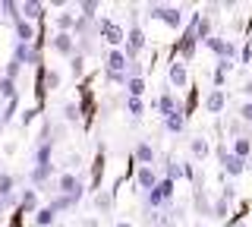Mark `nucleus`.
Here are the masks:
<instances>
[{
  "mask_svg": "<svg viewBox=\"0 0 252 227\" xmlns=\"http://www.w3.org/2000/svg\"><path fill=\"white\" fill-rule=\"evenodd\" d=\"M51 152H54V139H51V130L44 127V132L38 136L35 164H32V174H29V180H32L35 186H44L47 180L54 177V158H51Z\"/></svg>",
  "mask_w": 252,
  "mask_h": 227,
  "instance_id": "nucleus-1",
  "label": "nucleus"
},
{
  "mask_svg": "<svg viewBox=\"0 0 252 227\" xmlns=\"http://www.w3.org/2000/svg\"><path fill=\"white\" fill-rule=\"evenodd\" d=\"M148 19H158V22H164V26H170V29H183V22H186V13L180 10V6L152 3V6H148Z\"/></svg>",
  "mask_w": 252,
  "mask_h": 227,
  "instance_id": "nucleus-2",
  "label": "nucleus"
},
{
  "mask_svg": "<svg viewBox=\"0 0 252 227\" xmlns=\"http://www.w3.org/2000/svg\"><path fill=\"white\" fill-rule=\"evenodd\" d=\"M173 186H177L173 180L161 177V183H158L155 190L145 195V208H148V211H155V208H158V211H161V208H167L170 202H173Z\"/></svg>",
  "mask_w": 252,
  "mask_h": 227,
  "instance_id": "nucleus-3",
  "label": "nucleus"
},
{
  "mask_svg": "<svg viewBox=\"0 0 252 227\" xmlns=\"http://www.w3.org/2000/svg\"><path fill=\"white\" fill-rule=\"evenodd\" d=\"M98 35H101L104 44H110V51L126 44V29L120 26V22H114V19H101L98 22Z\"/></svg>",
  "mask_w": 252,
  "mask_h": 227,
  "instance_id": "nucleus-4",
  "label": "nucleus"
},
{
  "mask_svg": "<svg viewBox=\"0 0 252 227\" xmlns=\"http://www.w3.org/2000/svg\"><path fill=\"white\" fill-rule=\"evenodd\" d=\"M142 48H145V32L139 29V22H132V26L126 29V44H123V54L129 57V64H136Z\"/></svg>",
  "mask_w": 252,
  "mask_h": 227,
  "instance_id": "nucleus-5",
  "label": "nucleus"
},
{
  "mask_svg": "<svg viewBox=\"0 0 252 227\" xmlns=\"http://www.w3.org/2000/svg\"><path fill=\"white\" fill-rule=\"evenodd\" d=\"M57 193L60 195H69V199H82V193H85V183H82V177L79 174H60V180H57Z\"/></svg>",
  "mask_w": 252,
  "mask_h": 227,
  "instance_id": "nucleus-6",
  "label": "nucleus"
},
{
  "mask_svg": "<svg viewBox=\"0 0 252 227\" xmlns=\"http://www.w3.org/2000/svg\"><path fill=\"white\" fill-rule=\"evenodd\" d=\"M51 51H54V54H60V57H66V60H73L76 54H79V41H76V35L54 32V38H51Z\"/></svg>",
  "mask_w": 252,
  "mask_h": 227,
  "instance_id": "nucleus-7",
  "label": "nucleus"
},
{
  "mask_svg": "<svg viewBox=\"0 0 252 227\" xmlns=\"http://www.w3.org/2000/svg\"><path fill=\"white\" fill-rule=\"evenodd\" d=\"M218 158H220V164H224V174H227V177H240L243 170L249 167V161L236 158L230 148H218Z\"/></svg>",
  "mask_w": 252,
  "mask_h": 227,
  "instance_id": "nucleus-8",
  "label": "nucleus"
},
{
  "mask_svg": "<svg viewBox=\"0 0 252 227\" xmlns=\"http://www.w3.org/2000/svg\"><path fill=\"white\" fill-rule=\"evenodd\" d=\"M202 44H205L211 54H215L218 60H233V57H236V44L227 41V38H218V35H215V38H208V41H202Z\"/></svg>",
  "mask_w": 252,
  "mask_h": 227,
  "instance_id": "nucleus-9",
  "label": "nucleus"
},
{
  "mask_svg": "<svg viewBox=\"0 0 252 227\" xmlns=\"http://www.w3.org/2000/svg\"><path fill=\"white\" fill-rule=\"evenodd\" d=\"M158 183H161V174H158L155 167H139V170H136V190H139V193L148 195Z\"/></svg>",
  "mask_w": 252,
  "mask_h": 227,
  "instance_id": "nucleus-10",
  "label": "nucleus"
},
{
  "mask_svg": "<svg viewBox=\"0 0 252 227\" xmlns=\"http://www.w3.org/2000/svg\"><path fill=\"white\" fill-rule=\"evenodd\" d=\"M158 111H161V120H164V117H173V114H186V107L180 104V98L173 95V92H164V95L158 98Z\"/></svg>",
  "mask_w": 252,
  "mask_h": 227,
  "instance_id": "nucleus-11",
  "label": "nucleus"
},
{
  "mask_svg": "<svg viewBox=\"0 0 252 227\" xmlns=\"http://www.w3.org/2000/svg\"><path fill=\"white\" fill-rule=\"evenodd\" d=\"M167 79L173 89H186L189 85V66L183 64V60H173V64L167 66Z\"/></svg>",
  "mask_w": 252,
  "mask_h": 227,
  "instance_id": "nucleus-12",
  "label": "nucleus"
},
{
  "mask_svg": "<svg viewBox=\"0 0 252 227\" xmlns=\"http://www.w3.org/2000/svg\"><path fill=\"white\" fill-rule=\"evenodd\" d=\"M199 44H202V41H199V38H195L192 32H183V38L177 41V54H180V60H183V64H186V60H192Z\"/></svg>",
  "mask_w": 252,
  "mask_h": 227,
  "instance_id": "nucleus-13",
  "label": "nucleus"
},
{
  "mask_svg": "<svg viewBox=\"0 0 252 227\" xmlns=\"http://www.w3.org/2000/svg\"><path fill=\"white\" fill-rule=\"evenodd\" d=\"M230 202H233V186H224V190H220V195L215 199V205H211V215H215V218H227Z\"/></svg>",
  "mask_w": 252,
  "mask_h": 227,
  "instance_id": "nucleus-14",
  "label": "nucleus"
},
{
  "mask_svg": "<svg viewBox=\"0 0 252 227\" xmlns=\"http://www.w3.org/2000/svg\"><path fill=\"white\" fill-rule=\"evenodd\" d=\"M0 199L6 205H19L16 202V177L13 174H0Z\"/></svg>",
  "mask_w": 252,
  "mask_h": 227,
  "instance_id": "nucleus-15",
  "label": "nucleus"
},
{
  "mask_svg": "<svg viewBox=\"0 0 252 227\" xmlns=\"http://www.w3.org/2000/svg\"><path fill=\"white\" fill-rule=\"evenodd\" d=\"M76 26H79V19L73 16V13H54V29H57V32H63V35H73L76 32Z\"/></svg>",
  "mask_w": 252,
  "mask_h": 227,
  "instance_id": "nucleus-16",
  "label": "nucleus"
},
{
  "mask_svg": "<svg viewBox=\"0 0 252 227\" xmlns=\"http://www.w3.org/2000/svg\"><path fill=\"white\" fill-rule=\"evenodd\" d=\"M227 107V95H224V89H211L208 92V98H205V111L208 114H220Z\"/></svg>",
  "mask_w": 252,
  "mask_h": 227,
  "instance_id": "nucleus-17",
  "label": "nucleus"
},
{
  "mask_svg": "<svg viewBox=\"0 0 252 227\" xmlns=\"http://www.w3.org/2000/svg\"><path fill=\"white\" fill-rule=\"evenodd\" d=\"M38 76H41V85H38V89H41V92H54V89H60V73H57V69H51V66H41V69H38Z\"/></svg>",
  "mask_w": 252,
  "mask_h": 227,
  "instance_id": "nucleus-18",
  "label": "nucleus"
},
{
  "mask_svg": "<svg viewBox=\"0 0 252 227\" xmlns=\"http://www.w3.org/2000/svg\"><path fill=\"white\" fill-rule=\"evenodd\" d=\"M132 155H136V161H139V167H152V161H155V145L152 142H139L136 148H132Z\"/></svg>",
  "mask_w": 252,
  "mask_h": 227,
  "instance_id": "nucleus-19",
  "label": "nucleus"
},
{
  "mask_svg": "<svg viewBox=\"0 0 252 227\" xmlns=\"http://www.w3.org/2000/svg\"><path fill=\"white\" fill-rule=\"evenodd\" d=\"M230 152L236 155V158L249 161L252 158V136H236L233 142H230Z\"/></svg>",
  "mask_w": 252,
  "mask_h": 227,
  "instance_id": "nucleus-20",
  "label": "nucleus"
},
{
  "mask_svg": "<svg viewBox=\"0 0 252 227\" xmlns=\"http://www.w3.org/2000/svg\"><path fill=\"white\" fill-rule=\"evenodd\" d=\"M44 10H47L44 3H35V0H26V3H22V19H26V22H32V26H35V22H41Z\"/></svg>",
  "mask_w": 252,
  "mask_h": 227,
  "instance_id": "nucleus-21",
  "label": "nucleus"
},
{
  "mask_svg": "<svg viewBox=\"0 0 252 227\" xmlns=\"http://www.w3.org/2000/svg\"><path fill=\"white\" fill-rule=\"evenodd\" d=\"M13 32H16V41H19V44H32V38H35V32H38V29L32 26V22L19 19V22L13 26Z\"/></svg>",
  "mask_w": 252,
  "mask_h": 227,
  "instance_id": "nucleus-22",
  "label": "nucleus"
},
{
  "mask_svg": "<svg viewBox=\"0 0 252 227\" xmlns=\"http://www.w3.org/2000/svg\"><path fill=\"white\" fill-rule=\"evenodd\" d=\"M32 224H35V227H51V224H57V211H54L51 205L38 208V211H35V218H32Z\"/></svg>",
  "mask_w": 252,
  "mask_h": 227,
  "instance_id": "nucleus-23",
  "label": "nucleus"
},
{
  "mask_svg": "<svg viewBox=\"0 0 252 227\" xmlns=\"http://www.w3.org/2000/svg\"><path fill=\"white\" fill-rule=\"evenodd\" d=\"M208 152H211V145H208V139H202V136H195V139H189V155H192L195 161H202V158H208Z\"/></svg>",
  "mask_w": 252,
  "mask_h": 227,
  "instance_id": "nucleus-24",
  "label": "nucleus"
},
{
  "mask_svg": "<svg viewBox=\"0 0 252 227\" xmlns=\"http://www.w3.org/2000/svg\"><path fill=\"white\" fill-rule=\"evenodd\" d=\"M145 95V79L139 73H129V82H126V98H142Z\"/></svg>",
  "mask_w": 252,
  "mask_h": 227,
  "instance_id": "nucleus-25",
  "label": "nucleus"
},
{
  "mask_svg": "<svg viewBox=\"0 0 252 227\" xmlns=\"http://www.w3.org/2000/svg\"><path fill=\"white\" fill-rule=\"evenodd\" d=\"M233 69V60H218L215 73H211V82H215V89H220V85L227 82V73Z\"/></svg>",
  "mask_w": 252,
  "mask_h": 227,
  "instance_id": "nucleus-26",
  "label": "nucleus"
},
{
  "mask_svg": "<svg viewBox=\"0 0 252 227\" xmlns=\"http://www.w3.org/2000/svg\"><path fill=\"white\" fill-rule=\"evenodd\" d=\"M186 117H189V114H173V117H164V120H161L164 132H183V130H186Z\"/></svg>",
  "mask_w": 252,
  "mask_h": 227,
  "instance_id": "nucleus-27",
  "label": "nucleus"
},
{
  "mask_svg": "<svg viewBox=\"0 0 252 227\" xmlns=\"http://www.w3.org/2000/svg\"><path fill=\"white\" fill-rule=\"evenodd\" d=\"M19 208L35 215V211H38V190H22V195H19Z\"/></svg>",
  "mask_w": 252,
  "mask_h": 227,
  "instance_id": "nucleus-28",
  "label": "nucleus"
},
{
  "mask_svg": "<svg viewBox=\"0 0 252 227\" xmlns=\"http://www.w3.org/2000/svg\"><path fill=\"white\" fill-rule=\"evenodd\" d=\"M0 10H3V16L10 19L13 26L22 19V3H16V0H3V3H0Z\"/></svg>",
  "mask_w": 252,
  "mask_h": 227,
  "instance_id": "nucleus-29",
  "label": "nucleus"
},
{
  "mask_svg": "<svg viewBox=\"0 0 252 227\" xmlns=\"http://www.w3.org/2000/svg\"><path fill=\"white\" fill-rule=\"evenodd\" d=\"M94 208L104 215V211H110L114 208V190H101L98 195H94Z\"/></svg>",
  "mask_w": 252,
  "mask_h": 227,
  "instance_id": "nucleus-30",
  "label": "nucleus"
},
{
  "mask_svg": "<svg viewBox=\"0 0 252 227\" xmlns=\"http://www.w3.org/2000/svg\"><path fill=\"white\" fill-rule=\"evenodd\" d=\"M94 16H98V0H82V3H79V19L92 22Z\"/></svg>",
  "mask_w": 252,
  "mask_h": 227,
  "instance_id": "nucleus-31",
  "label": "nucleus"
},
{
  "mask_svg": "<svg viewBox=\"0 0 252 227\" xmlns=\"http://www.w3.org/2000/svg\"><path fill=\"white\" fill-rule=\"evenodd\" d=\"M126 114H129L132 120H142V114H145V101H142V98H126Z\"/></svg>",
  "mask_w": 252,
  "mask_h": 227,
  "instance_id": "nucleus-32",
  "label": "nucleus"
},
{
  "mask_svg": "<svg viewBox=\"0 0 252 227\" xmlns=\"http://www.w3.org/2000/svg\"><path fill=\"white\" fill-rule=\"evenodd\" d=\"M63 120H66V123H79V120H82V107H79L76 101H66V104H63Z\"/></svg>",
  "mask_w": 252,
  "mask_h": 227,
  "instance_id": "nucleus-33",
  "label": "nucleus"
},
{
  "mask_svg": "<svg viewBox=\"0 0 252 227\" xmlns=\"http://www.w3.org/2000/svg\"><path fill=\"white\" fill-rule=\"evenodd\" d=\"M73 205H79V202H76V199H69V195H60V193L51 199V208L57 211V215H60V211H66V208H73Z\"/></svg>",
  "mask_w": 252,
  "mask_h": 227,
  "instance_id": "nucleus-34",
  "label": "nucleus"
},
{
  "mask_svg": "<svg viewBox=\"0 0 252 227\" xmlns=\"http://www.w3.org/2000/svg\"><path fill=\"white\" fill-rule=\"evenodd\" d=\"M0 95H3L6 101H16V82L6 79V76H0Z\"/></svg>",
  "mask_w": 252,
  "mask_h": 227,
  "instance_id": "nucleus-35",
  "label": "nucleus"
},
{
  "mask_svg": "<svg viewBox=\"0 0 252 227\" xmlns=\"http://www.w3.org/2000/svg\"><path fill=\"white\" fill-rule=\"evenodd\" d=\"M167 180H173V183H177L180 177H183V164H177V161H167V174H164Z\"/></svg>",
  "mask_w": 252,
  "mask_h": 227,
  "instance_id": "nucleus-36",
  "label": "nucleus"
},
{
  "mask_svg": "<svg viewBox=\"0 0 252 227\" xmlns=\"http://www.w3.org/2000/svg\"><path fill=\"white\" fill-rule=\"evenodd\" d=\"M69 69H73V76H76V79L82 76V69H85V57H82V54H76V57L69 60Z\"/></svg>",
  "mask_w": 252,
  "mask_h": 227,
  "instance_id": "nucleus-37",
  "label": "nucleus"
},
{
  "mask_svg": "<svg viewBox=\"0 0 252 227\" xmlns=\"http://www.w3.org/2000/svg\"><path fill=\"white\" fill-rule=\"evenodd\" d=\"M236 117H240L243 123H252V101H243L240 111H236Z\"/></svg>",
  "mask_w": 252,
  "mask_h": 227,
  "instance_id": "nucleus-38",
  "label": "nucleus"
},
{
  "mask_svg": "<svg viewBox=\"0 0 252 227\" xmlns=\"http://www.w3.org/2000/svg\"><path fill=\"white\" fill-rule=\"evenodd\" d=\"M240 64H243V66H246V64H252V41H249L246 48L240 51Z\"/></svg>",
  "mask_w": 252,
  "mask_h": 227,
  "instance_id": "nucleus-39",
  "label": "nucleus"
},
{
  "mask_svg": "<svg viewBox=\"0 0 252 227\" xmlns=\"http://www.w3.org/2000/svg\"><path fill=\"white\" fill-rule=\"evenodd\" d=\"M79 164H82V158H79V155H69V158H66V167H69V174H73V170L79 167Z\"/></svg>",
  "mask_w": 252,
  "mask_h": 227,
  "instance_id": "nucleus-40",
  "label": "nucleus"
},
{
  "mask_svg": "<svg viewBox=\"0 0 252 227\" xmlns=\"http://www.w3.org/2000/svg\"><path fill=\"white\" fill-rule=\"evenodd\" d=\"M79 227H101L98 218H79Z\"/></svg>",
  "mask_w": 252,
  "mask_h": 227,
  "instance_id": "nucleus-41",
  "label": "nucleus"
},
{
  "mask_svg": "<svg viewBox=\"0 0 252 227\" xmlns=\"http://www.w3.org/2000/svg\"><path fill=\"white\" fill-rule=\"evenodd\" d=\"M183 177L186 180H195V167H192V164H183Z\"/></svg>",
  "mask_w": 252,
  "mask_h": 227,
  "instance_id": "nucleus-42",
  "label": "nucleus"
},
{
  "mask_svg": "<svg viewBox=\"0 0 252 227\" xmlns=\"http://www.w3.org/2000/svg\"><path fill=\"white\" fill-rule=\"evenodd\" d=\"M240 92H243V95H246V98L252 101V79H249V82H243V89H240Z\"/></svg>",
  "mask_w": 252,
  "mask_h": 227,
  "instance_id": "nucleus-43",
  "label": "nucleus"
},
{
  "mask_svg": "<svg viewBox=\"0 0 252 227\" xmlns=\"http://www.w3.org/2000/svg\"><path fill=\"white\" fill-rule=\"evenodd\" d=\"M114 227H136V224H132V221H117Z\"/></svg>",
  "mask_w": 252,
  "mask_h": 227,
  "instance_id": "nucleus-44",
  "label": "nucleus"
},
{
  "mask_svg": "<svg viewBox=\"0 0 252 227\" xmlns=\"http://www.w3.org/2000/svg\"><path fill=\"white\" fill-rule=\"evenodd\" d=\"M6 208H10V205H6V202H3V199H0V215H3V211H6Z\"/></svg>",
  "mask_w": 252,
  "mask_h": 227,
  "instance_id": "nucleus-45",
  "label": "nucleus"
},
{
  "mask_svg": "<svg viewBox=\"0 0 252 227\" xmlns=\"http://www.w3.org/2000/svg\"><path fill=\"white\" fill-rule=\"evenodd\" d=\"M3 19H6V16H3V10H0V22H3Z\"/></svg>",
  "mask_w": 252,
  "mask_h": 227,
  "instance_id": "nucleus-46",
  "label": "nucleus"
},
{
  "mask_svg": "<svg viewBox=\"0 0 252 227\" xmlns=\"http://www.w3.org/2000/svg\"><path fill=\"white\" fill-rule=\"evenodd\" d=\"M0 136H3V123H0Z\"/></svg>",
  "mask_w": 252,
  "mask_h": 227,
  "instance_id": "nucleus-47",
  "label": "nucleus"
}]
</instances>
